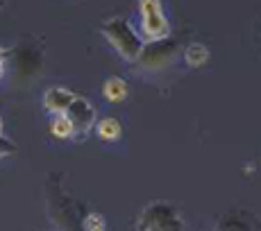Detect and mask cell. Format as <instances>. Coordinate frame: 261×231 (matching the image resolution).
Wrapping results in <instances>:
<instances>
[{"label": "cell", "instance_id": "8fae6325", "mask_svg": "<svg viewBox=\"0 0 261 231\" xmlns=\"http://www.w3.org/2000/svg\"><path fill=\"white\" fill-rule=\"evenodd\" d=\"M84 231H107L105 218L100 213H89L87 218H84Z\"/></svg>", "mask_w": 261, "mask_h": 231}, {"label": "cell", "instance_id": "30bf717a", "mask_svg": "<svg viewBox=\"0 0 261 231\" xmlns=\"http://www.w3.org/2000/svg\"><path fill=\"white\" fill-rule=\"evenodd\" d=\"M212 59V52L204 43H189L187 50H184V62L189 64L191 68H200Z\"/></svg>", "mask_w": 261, "mask_h": 231}, {"label": "cell", "instance_id": "5b68a950", "mask_svg": "<svg viewBox=\"0 0 261 231\" xmlns=\"http://www.w3.org/2000/svg\"><path fill=\"white\" fill-rule=\"evenodd\" d=\"M75 95L77 93H73L71 89H66V86H50L48 91L43 93V107H46V111L53 113V115L66 113L68 107L73 104Z\"/></svg>", "mask_w": 261, "mask_h": 231}, {"label": "cell", "instance_id": "5bb4252c", "mask_svg": "<svg viewBox=\"0 0 261 231\" xmlns=\"http://www.w3.org/2000/svg\"><path fill=\"white\" fill-rule=\"evenodd\" d=\"M0 136H3V118H0Z\"/></svg>", "mask_w": 261, "mask_h": 231}, {"label": "cell", "instance_id": "3957f363", "mask_svg": "<svg viewBox=\"0 0 261 231\" xmlns=\"http://www.w3.org/2000/svg\"><path fill=\"white\" fill-rule=\"evenodd\" d=\"M139 231H182V220L170 204H150L139 218Z\"/></svg>", "mask_w": 261, "mask_h": 231}, {"label": "cell", "instance_id": "7c38bea8", "mask_svg": "<svg viewBox=\"0 0 261 231\" xmlns=\"http://www.w3.org/2000/svg\"><path fill=\"white\" fill-rule=\"evenodd\" d=\"M14 150H16V145H14L12 140H7V138H3V136H0V159H3V157H7V154H12Z\"/></svg>", "mask_w": 261, "mask_h": 231}, {"label": "cell", "instance_id": "4fadbf2b", "mask_svg": "<svg viewBox=\"0 0 261 231\" xmlns=\"http://www.w3.org/2000/svg\"><path fill=\"white\" fill-rule=\"evenodd\" d=\"M5 57H7V50L0 48V79L5 77Z\"/></svg>", "mask_w": 261, "mask_h": 231}, {"label": "cell", "instance_id": "52a82bcc", "mask_svg": "<svg viewBox=\"0 0 261 231\" xmlns=\"http://www.w3.org/2000/svg\"><path fill=\"white\" fill-rule=\"evenodd\" d=\"M127 82H125L123 77H116V75H112V77L105 79L102 84V95L107 102H123L125 98H127Z\"/></svg>", "mask_w": 261, "mask_h": 231}, {"label": "cell", "instance_id": "ba28073f", "mask_svg": "<svg viewBox=\"0 0 261 231\" xmlns=\"http://www.w3.org/2000/svg\"><path fill=\"white\" fill-rule=\"evenodd\" d=\"M95 132H98V136L102 140H107V143H116L123 136V125L118 123L116 118H102L95 123Z\"/></svg>", "mask_w": 261, "mask_h": 231}, {"label": "cell", "instance_id": "9c48e42d", "mask_svg": "<svg viewBox=\"0 0 261 231\" xmlns=\"http://www.w3.org/2000/svg\"><path fill=\"white\" fill-rule=\"evenodd\" d=\"M50 134L59 140H68L75 136V125H73V120L68 118V113H57L50 120Z\"/></svg>", "mask_w": 261, "mask_h": 231}, {"label": "cell", "instance_id": "7a4b0ae2", "mask_svg": "<svg viewBox=\"0 0 261 231\" xmlns=\"http://www.w3.org/2000/svg\"><path fill=\"white\" fill-rule=\"evenodd\" d=\"M139 27L141 39L150 43L164 41L170 34V23L162 0H139Z\"/></svg>", "mask_w": 261, "mask_h": 231}, {"label": "cell", "instance_id": "277c9868", "mask_svg": "<svg viewBox=\"0 0 261 231\" xmlns=\"http://www.w3.org/2000/svg\"><path fill=\"white\" fill-rule=\"evenodd\" d=\"M66 113H68V118L73 120L75 134H77V136L84 138L95 127V107L87 98H82V95H75L73 104L68 107Z\"/></svg>", "mask_w": 261, "mask_h": 231}, {"label": "cell", "instance_id": "6da1fadb", "mask_svg": "<svg viewBox=\"0 0 261 231\" xmlns=\"http://www.w3.org/2000/svg\"><path fill=\"white\" fill-rule=\"evenodd\" d=\"M100 32H102V37L109 41V46L116 50L125 62H137L141 57V52L145 48L143 39L132 27L129 21H125V18H109V21H105Z\"/></svg>", "mask_w": 261, "mask_h": 231}, {"label": "cell", "instance_id": "8992f818", "mask_svg": "<svg viewBox=\"0 0 261 231\" xmlns=\"http://www.w3.org/2000/svg\"><path fill=\"white\" fill-rule=\"evenodd\" d=\"M173 52H175V46L173 43H166V39L164 41H157V43H152V48H143V52H141V57L137 59L139 64H141L143 68H157V66H162V64H166L170 57H173Z\"/></svg>", "mask_w": 261, "mask_h": 231}]
</instances>
